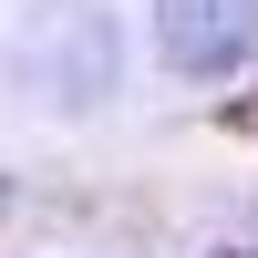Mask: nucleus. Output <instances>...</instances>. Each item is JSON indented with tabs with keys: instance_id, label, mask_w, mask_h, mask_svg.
I'll return each mask as SVG.
<instances>
[{
	"instance_id": "1",
	"label": "nucleus",
	"mask_w": 258,
	"mask_h": 258,
	"mask_svg": "<svg viewBox=\"0 0 258 258\" xmlns=\"http://www.w3.org/2000/svg\"><path fill=\"white\" fill-rule=\"evenodd\" d=\"M11 62H21V83L41 103H103L114 93V21L93 0H41Z\"/></svg>"
},
{
	"instance_id": "2",
	"label": "nucleus",
	"mask_w": 258,
	"mask_h": 258,
	"mask_svg": "<svg viewBox=\"0 0 258 258\" xmlns=\"http://www.w3.org/2000/svg\"><path fill=\"white\" fill-rule=\"evenodd\" d=\"M155 52L186 83H217L258 52V0H155Z\"/></svg>"
},
{
	"instance_id": "3",
	"label": "nucleus",
	"mask_w": 258,
	"mask_h": 258,
	"mask_svg": "<svg viewBox=\"0 0 258 258\" xmlns=\"http://www.w3.org/2000/svg\"><path fill=\"white\" fill-rule=\"evenodd\" d=\"M217 258H258V248H217Z\"/></svg>"
}]
</instances>
